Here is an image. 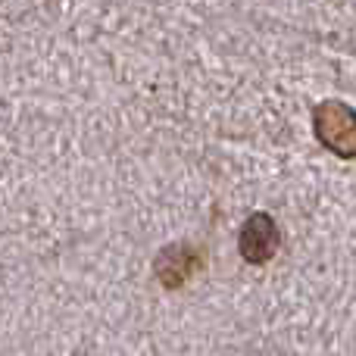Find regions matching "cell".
Returning <instances> with one entry per match:
<instances>
[{
    "label": "cell",
    "mask_w": 356,
    "mask_h": 356,
    "mask_svg": "<svg viewBox=\"0 0 356 356\" xmlns=\"http://www.w3.org/2000/svg\"><path fill=\"white\" fill-rule=\"evenodd\" d=\"M316 138L325 144L332 154L356 160V110L341 100H325L313 113Z\"/></svg>",
    "instance_id": "6da1fadb"
},
{
    "label": "cell",
    "mask_w": 356,
    "mask_h": 356,
    "mask_svg": "<svg viewBox=\"0 0 356 356\" xmlns=\"http://www.w3.org/2000/svg\"><path fill=\"white\" fill-rule=\"evenodd\" d=\"M278 244H282L278 225L272 222V216H266V213H253L250 219L244 222V228H241V257L250 266L269 263L278 253Z\"/></svg>",
    "instance_id": "7a4b0ae2"
},
{
    "label": "cell",
    "mask_w": 356,
    "mask_h": 356,
    "mask_svg": "<svg viewBox=\"0 0 356 356\" xmlns=\"http://www.w3.org/2000/svg\"><path fill=\"white\" fill-rule=\"evenodd\" d=\"M197 263H200V257H197L194 247H188V244L166 247L160 253V259H156V275H160V282L166 288H181L197 272Z\"/></svg>",
    "instance_id": "3957f363"
}]
</instances>
